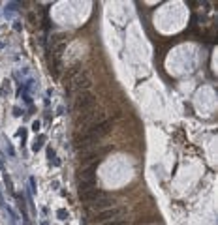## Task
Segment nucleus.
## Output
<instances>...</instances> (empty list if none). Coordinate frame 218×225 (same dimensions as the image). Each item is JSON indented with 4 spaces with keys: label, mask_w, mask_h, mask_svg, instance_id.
<instances>
[{
    "label": "nucleus",
    "mask_w": 218,
    "mask_h": 225,
    "mask_svg": "<svg viewBox=\"0 0 218 225\" xmlns=\"http://www.w3.org/2000/svg\"><path fill=\"white\" fill-rule=\"evenodd\" d=\"M92 105H94V94H90L88 90H85V92H79L77 94V98H75V111H87V109H92Z\"/></svg>",
    "instance_id": "nucleus-1"
},
{
    "label": "nucleus",
    "mask_w": 218,
    "mask_h": 225,
    "mask_svg": "<svg viewBox=\"0 0 218 225\" xmlns=\"http://www.w3.org/2000/svg\"><path fill=\"white\" fill-rule=\"evenodd\" d=\"M90 85H92V79H90V75L87 71H81L79 75H75V77L70 81V88L79 90V92H85Z\"/></svg>",
    "instance_id": "nucleus-2"
},
{
    "label": "nucleus",
    "mask_w": 218,
    "mask_h": 225,
    "mask_svg": "<svg viewBox=\"0 0 218 225\" xmlns=\"http://www.w3.org/2000/svg\"><path fill=\"white\" fill-rule=\"evenodd\" d=\"M107 150H109L107 146H104V148H88V150H81V154H79V161H81V163H90V161H96V160H100V158H102Z\"/></svg>",
    "instance_id": "nucleus-3"
},
{
    "label": "nucleus",
    "mask_w": 218,
    "mask_h": 225,
    "mask_svg": "<svg viewBox=\"0 0 218 225\" xmlns=\"http://www.w3.org/2000/svg\"><path fill=\"white\" fill-rule=\"evenodd\" d=\"M120 214V210L119 208H105V210H100L98 214L94 216V221H111L113 218H117Z\"/></svg>",
    "instance_id": "nucleus-4"
},
{
    "label": "nucleus",
    "mask_w": 218,
    "mask_h": 225,
    "mask_svg": "<svg viewBox=\"0 0 218 225\" xmlns=\"http://www.w3.org/2000/svg\"><path fill=\"white\" fill-rule=\"evenodd\" d=\"M96 167H98V161L90 163V165H87L85 169H81L79 171V180H92V178H96Z\"/></svg>",
    "instance_id": "nucleus-5"
},
{
    "label": "nucleus",
    "mask_w": 218,
    "mask_h": 225,
    "mask_svg": "<svg viewBox=\"0 0 218 225\" xmlns=\"http://www.w3.org/2000/svg\"><path fill=\"white\" fill-rule=\"evenodd\" d=\"M79 197H81V201H85V203H96L98 199H102V197H104V193L94 188V190H88V191L79 193Z\"/></svg>",
    "instance_id": "nucleus-6"
},
{
    "label": "nucleus",
    "mask_w": 218,
    "mask_h": 225,
    "mask_svg": "<svg viewBox=\"0 0 218 225\" xmlns=\"http://www.w3.org/2000/svg\"><path fill=\"white\" fill-rule=\"evenodd\" d=\"M113 204H115L113 199L102 197V199H98V201L94 203V208H96V210H105V208H113Z\"/></svg>",
    "instance_id": "nucleus-7"
},
{
    "label": "nucleus",
    "mask_w": 218,
    "mask_h": 225,
    "mask_svg": "<svg viewBox=\"0 0 218 225\" xmlns=\"http://www.w3.org/2000/svg\"><path fill=\"white\" fill-rule=\"evenodd\" d=\"M94 188H96V178H92V180H79V193L94 190Z\"/></svg>",
    "instance_id": "nucleus-8"
},
{
    "label": "nucleus",
    "mask_w": 218,
    "mask_h": 225,
    "mask_svg": "<svg viewBox=\"0 0 218 225\" xmlns=\"http://www.w3.org/2000/svg\"><path fill=\"white\" fill-rule=\"evenodd\" d=\"M104 225H126V223H124V221H120V219H111V221L104 223Z\"/></svg>",
    "instance_id": "nucleus-9"
}]
</instances>
